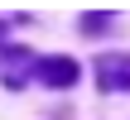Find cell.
I'll return each mask as SVG.
<instances>
[{
  "instance_id": "cell-1",
  "label": "cell",
  "mask_w": 130,
  "mask_h": 120,
  "mask_svg": "<svg viewBox=\"0 0 130 120\" xmlns=\"http://www.w3.org/2000/svg\"><path fill=\"white\" fill-rule=\"evenodd\" d=\"M96 82H101V91H130V53L96 58Z\"/></svg>"
},
{
  "instance_id": "cell-2",
  "label": "cell",
  "mask_w": 130,
  "mask_h": 120,
  "mask_svg": "<svg viewBox=\"0 0 130 120\" xmlns=\"http://www.w3.org/2000/svg\"><path fill=\"white\" fill-rule=\"evenodd\" d=\"M34 72H39V82H48V87H72V82H77V63H72V58H39Z\"/></svg>"
},
{
  "instance_id": "cell-3",
  "label": "cell",
  "mask_w": 130,
  "mask_h": 120,
  "mask_svg": "<svg viewBox=\"0 0 130 120\" xmlns=\"http://www.w3.org/2000/svg\"><path fill=\"white\" fill-rule=\"evenodd\" d=\"M5 63H10V72H5V82H10V87H19V82L34 72V58H29V53H19V48H5Z\"/></svg>"
}]
</instances>
